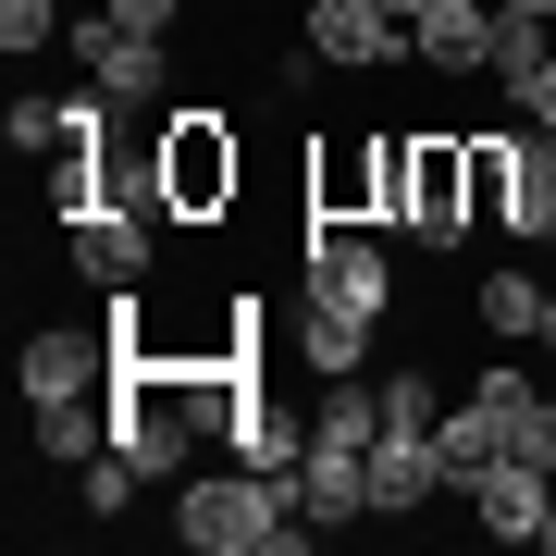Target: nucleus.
<instances>
[{
  "instance_id": "1",
  "label": "nucleus",
  "mask_w": 556,
  "mask_h": 556,
  "mask_svg": "<svg viewBox=\"0 0 556 556\" xmlns=\"http://www.w3.org/2000/svg\"><path fill=\"white\" fill-rule=\"evenodd\" d=\"M174 544H199V556H321V519L298 507L285 470L223 457V470H186L174 482Z\"/></svg>"
},
{
  "instance_id": "2",
  "label": "nucleus",
  "mask_w": 556,
  "mask_h": 556,
  "mask_svg": "<svg viewBox=\"0 0 556 556\" xmlns=\"http://www.w3.org/2000/svg\"><path fill=\"white\" fill-rule=\"evenodd\" d=\"M149 137H161V211H174V223H223V211H236V186H248V137L223 124V100L161 112Z\"/></svg>"
},
{
  "instance_id": "3",
  "label": "nucleus",
  "mask_w": 556,
  "mask_h": 556,
  "mask_svg": "<svg viewBox=\"0 0 556 556\" xmlns=\"http://www.w3.org/2000/svg\"><path fill=\"white\" fill-rule=\"evenodd\" d=\"M298 298L346 309V321H396V260H383V223H309Z\"/></svg>"
},
{
  "instance_id": "4",
  "label": "nucleus",
  "mask_w": 556,
  "mask_h": 556,
  "mask_svg": "<svg viewBox=\"0 0 556 556\" xmlns=\"http://www.w3.org/2000/svg\"><path fill=\"white\" fill-rule=\"evenodd\" d=\"M112 371H124V334H112V321H25V346H13V396L25 408L112 396Z\"/></svg>"
},
{
  "instance_id": "5",
  "label": "nucleus",
  "mask_w": 556,
  "mask_h": 556,
  "mask_svg": "<svg viewBox=\"0 0 556 556\" xmlns=\"http://www.w3.org/2000/svg\"><path fill=\"white\" fill-rule=\"evenodd\" d=\"M396 236H408V248L482 236V223H470V137H445V124H433V137L408 149V211H396Z\"/></svg>"
},
{
  "instance_id": "6",
  "label": "nucleus",
  "mask_w": 556,
  "mask_h": 556,
  "mask_svg": "<svg viewBox=\"0 0 556 556\" xmlns=\"http://www.w3.org/2000/svg\"><path fill=\"white\" fill-rule=\"evenodd\" d=\"M75 62H87V87H100L112 112H149L161 87H174V38H137V25H75Z\"/></svg>"
},
{
  "instance_id": "7",
  "label": "nucleus",
  "mask_w": 556,
  "mask_h": 556,
  "mask_svg": "<svg viewBox=\"0 0 556 556\" xmlns=\"http://www.w3.org/2000/svg\"><path fill=\"white\" fill-rule=\"evenodd\" d=\"M309 50L334 62V75H396L408 62V13H383V0H309Z\"/></svg>"
},
{
  "instance_id": "8",
  "label": "nucleus",
  "mask_w": 556,
  "mask_h": 556,
  "mask_svg": "<svg viewBox=\"0 0 556 556\" xmlns=\"http://www.w3.org/2000/svg\"><path fill=\"white\" fill-rule=\"evenodd\" d=\"M408 62L420 75H495V0H420L408 13Z\"/></svg>"
},
{
  "instance_id": "9",
  "label": "nucleus",
  "mask_w": 556,
  "mask_h": 556,
  "mask_svg": "<svg viewBox=\"0 0 556 556\" xmlns=\"http://www.w3.org/2000/svg\"><path fill=\"white\" fill-rule=\"evenodd\" d=\"M309 223H383V124L309 149Z\"/></svg>"
},
{
  "instance_id": "10",
  "label": "nucleus",
  "mask_w": 556,
  "mask_h": 556,
  "mask_svg": "<svg viewBox=\"0 0 556 556\" xmlns=\"http://www.w3.org/2000/svg\"><path fill=\"white\" fill-rule=\"evenodd\" d=\"M149 260H161V248H149V211H112V199H100V211H75V273L100 285V298H137Z\"/></svg>"
},
{
  "instance_id": "11",
  "label": "nucleus",
  "mask_w": 556,
  "mask_h": 556,
  "mask_svg": "<svg viewBox=\"0 0 556 556\" xmlns=\"http://www.w3.org/2000/svg\"><path fill=\"white\" fill-rule=\"evenodd\" d=\"M433 495H445L433 433H396V420H383V433H371V519H420Z\"/></svg>"
},
{
  "instance_id": "12",
  "label": "nucleus",
  "mask_w": 556,
  "mask_h": 556,
  "mask_svg": "<svg viewBox=\"0 0 556 556\" xmlns=\"http://www.w3.org/2000/svg\"><path fill=\"white\" fill-rule=\"evenodd\" d=\"M544 507H556V470H532V457H495V470L470 482V519L495 544H544Z\"/></svg>"
},
{
  "instance_id": "13",
  "label": "nucleus",
  "mask_w": 556,
  "mask_h": 556,
  "mask_svg": "<svg viewBox=\"0 0 556 556\" xmlns=\"http://www.w3.org/2000/svg\"><path fill=\"white\" fill-rule=\"evenodd\" d=\"M507 248H556V124H519V161H507Z\"/></svg>"
},
{
  "instance_id": "14",
  "label": "nucleus",
  "mask_w": 556,
  "mask_h": 556,
  "mask_svg": "<svg viewBox=\"0 0 556 556\" xmlns=\"http://www.w3.org/2000/svg\"><path fill=\"white\" fill-rule=\"evenodd\" d=\"M298 507L321 519V532L371 519V445H309V457H298Z\"/></svg>"
},
{
  "instance_id": "15",
  "label": "nucleus",
  "mask_w": 556,
  "mask_h": 556,
  "mask_svg": "<svg viewBox=\"0 0 556 556\" xmlns=\"http://www.w3.org/2000/svg\"><path fill=\"white\" fill-rule=\"evenodd\" d=\"M433 457H445V495H470V482L507 457V408H495V396H457V408L433 420Z\"/></svg>"
},
{
  "instance_id": "16",
  "label": "nucleus",
  "mask_w": 556,
  "mask_h": 556,
  "mask_svg": "<svg viewBox=\"0 0 556 556\" xmlns=\"http://www.w3.org/2000/svg\"><path fill=\"white\" fill-rule=\"evenodd\" d=\"M544 298H556V285H532L519 260H495V273L470 285V321H482L495 346H532V334H544Z\"/></svg>"
},
{
  "instance_id": "17",
  "label": "nucleus",
  "mask_w": 556,
  "mask_h": 556,
  "mask_svg": "<svg viewBox=\"0 0 556 556\" xmlns=\"http://www.w3.org/2000/svg\"><path fill=\"white\" fill-rule=\"evenodd\" d=\"M100 445H112V396H62V408H25V457H62V470H87Z\"/></svg>"
},
{
  "instance_id": "18",
  "label": "nucleus",
  "mask_w": 556,
  "mask_h": 556,
  "mask_svg": "<svg viewBox=\"0 0 556 556\" xmlns=\"http://www.w3.org/2000/svg\"><path fill=\"white\" fill-rule=\"evenodd\" d=\"M223 457H248V470H285V482H298V457H309V408H285V396H248V420L223 433Z\"/></svg>"
},
{
  "instance_id": "19",
  "label": "nucleus",
  "mask_w": 556,
  "mask_h": 556,
  "mask_svg": "<svg viewBox=\"0 0 556 556\" xmlns=\"http://www.w3.org/2000/svg\"><path fill=\"white\" fill-rule=\"evenodd\" d=\"M371 334H383V321H346V309H309V298H298V371H309V383L371 371Z\"/></svg>"
},
{
  "instance_id": "20",
  "label": "nucleus",
  "mask_w": 556,
  "mask_h": 556,
  "mask_svg": "<svg viewBox=\"0 0 556 556\" xmlns=\"http://www.w3.org/2000/svg\"><path fill=\"white\" fill-rule=\"evenodd\" d=\"M383 433V383H321V396H309V445H371Z\"/></svg>"
},
{
  "instance_id": "21",
  "label": "nucleus",
  "mask_w": 556,
  "mask_h": 556,
  "mask_svg": "<svg viewBox=\"0 0 556 556\" xmlns=\"http://www.w3.org/2000/svg\"><path fill=\"white\" fill-rule=\"evenodd\" d=\"M556 62V38H544V13H495V87L507 100H532V75Z\"/></svg>"
},
{
  "instance_id": "22",
  "label": "nucleus",
  "mask_w": 556,
  "mask_h": 556,
  "mask_svg": "<svg viewBox=\"0 0 556 556\" xmlns=\"http://www.w3.org/2000/svg\"><path fill=\"white\" fill-rule=\"evenodd\" d=\"M137 495H149V470H137V457H124V445H100V457H87V470H75V507H87V519H124Z\"/></svg>"
},
{
  "instance_id": "23",
  "label": "nucleus",
  "mask_w": 556,
  "mask_h": 556,
  "mask_svg": "<svg viewBox=\"0 0 556 556\" xmlns=\"http://www.w3.org/2000/svg\"><path fill=\"white\" fill-rule=\"evenodd\" d=\"M507 161H519V124H495V137H470V223H482V236L507 223Z\"/></svg>"
},
{
  "instance_id": "24",
  "label": "nucleus",
  "mask_w": 556,
  "mask_h": 556,
  "mask_svg": "<svg viewBox=\"0 0 556 556\" xmlns=\"http://www.w3.org/2000/svg\"><path fill=\"white\" fill-rule=\"evenodd\" d=\"M383 420H396V433H433V420H445V383L420 371V358H408V371H383Z\"/></svg>"
},
{
  "instance_id": "25",
  "label": "nucleus",
  "mask_w": 556,
  "mask_h": 556,
  "mask_svg": "<svg viewBox=\"0 0 556 556\" xmlns=\"http://www.w3.org/2000/svg\"><path fill=\"white\" fill-rule=\"evenodd\" d=\"M62 38V0H0V50H13V62H38Z\"/></svg>"
},
{
  "instance_id": "26",
  "label": "nucleus",
  "mask_w": 556,
  "mask_h": 556,
  "mask_svg": "<svg viewBox=\"0 0 556 556\" xmlns=\"http://www.w3.org/2000/svg\"><path fill=\"white\" fill-rule=\"evenodd\" d=\"M100 13H112V25H137V38H174V13H186V0H100Z\"/></svg>"
},
{
  "instance_id": "27",
  "label": "nucleus",
  "mask_w": 556,
  "mask_h": 556,
  "mask_svg": "<svg viewBox=\"0 0 556 556\" xmlns=\"http://www.w3.org/2000/svg\"><path fill=\"white\" fill-rule=\"evenodd\" d=\"M519 124H556V62L532 75V100H519Z\"/></svg>"
},
{
  "instance_id": "28",
  "label": "nucleus",
  "mask_w": 556,
  "mask_h": 556,
  "mask_svg": "<svg viewBox=\"0 0 556 556\" xmlns=\"http://www.w3.org/2000/svg\"><path fill=\"white\" fill-rule=\"evenodd\" d=\"M495 13H544V25H556V0H495Z\"/></svg>"
},
{
  "instance_id": "29",
  "label": "nucleus",
  "mask_w": 556,
  "mask_h": 556,
  "mask_svg": "<svg viewBox=\"0 0 556 556\" xmlns=\"http://www.w3.org/2000/svg\"><path fill=\"white\" fill-rule=\"evenodd\" d=\"M532 346H544V358H556V298H544V334H532Z\"/></svg>"
},
{
  "instance_id": "30",
  "label": "nucleus",
  "mask_w": 556,
  "mask_h": 556,
  "mask_svg": "<svg viewBox=\"0 0 556 556\" xmlns=\"http://www.w3.org/2000/svg\"><path fill=\"white\" fill-rule=\"evenodd\" d=\"M544 556H556V507H544Z\"/></svg>"
},
{
  "instance_id": "31",
  "label": "nucleus",
  "mask_w": 556,
  "mask_h": 556,
  "mask_svg": "<svg viewBox=\"0 0 556 556\" xmlns=\"http://www.w3.org/2000/svg\"><path fill=\"white\" fill-rule=\"evenodd\" d=\"M383 13H420V0H383Z\"/></svg>"
}]
</instances>
